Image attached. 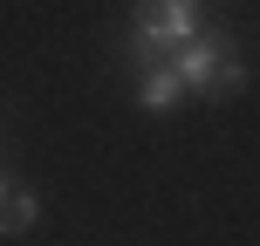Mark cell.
<instances>
[{"label":"cell","mask_w":260,"mask_h":246,"mask_svg":"<svg viewBox=\"0 0 260 246\" xmlns=\"http://www.w3.org/2000/svg\"><path fill=\"white\" fill-rule=\"evenodd\" d=\"M206 34V7L199 0H137V27H130V62L137 68H165L178 62V48Z\"/></svg>","instance_id":"6da1fadb"},{"label":"cell","mask_w":260,"mask_h":246,"mask_svg":"<svg viewBox=\"0 0 260 246\" xmlns=\"http://www.w3.org/2000/svg\"><path fill=\"white\" fill-rule=\"evenodd\" d=\"M171 68H178V82L199 89V96H219V89H240V82H247V62L226 55V34H219V27H206L192 48H178Z\"/></svg>","instance_id":"7a4b0ae2"},{"label":"cell","mask_w":260,"mask_h":246,"mask_svg":"<svg viewBox=\"0 0 260 246\" xmlns=\"http://www.w3.org/2000/svg\"><path fill=\"white\" fill-rule=\"evenodd\" d=\"M178 96H185V82H178V68H171V62H165V68H144V76H137V103L151 110V117H165Z\"/></svg>","instance_id":"3957f363"},{"label":"cell","mask_w":260,"mask_h":246,"mask_svg":"<svg viewBox=\"0 0 260 246\" xmlns=\"http://www.w3.org/2000/svg\"><path fill=\"white\" fill-rule=\"evenodd\" d=\"M35 219H41V198L27 192V185H14V198L0 205V233H7V239H21V233H27Z\"/></svg>","instance_id":"277c9868"},{"label":"cell","mask_w":260,"mask_h":246,"mask_svg":"<svg viewBox=\"0 0 260 246\" xmlns=\"http://www.w3.org/2000/svg\"><path fill=\"white\" fill-rule=\"evenodd\" d=\"M7 198H14V178H7V171H0V205H7Z\"/></svg>","instance_id":"5b68a950"}]
</instances>
